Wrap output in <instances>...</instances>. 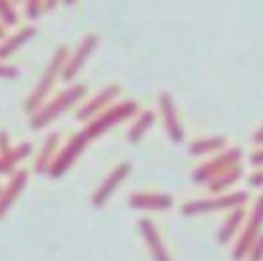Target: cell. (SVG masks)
Returning <instances> with one entry per match:
<instances>
[{
  "label": "cell",
  "instance_id": "obj_12",
  "mask_svg": "<svg viewBox=\"0 0 263 261\" xmlns=\"http://www.w3.org/2000/svg\"><path fill=\"white\" fill-rule=\"evenodd\" d=\"M139 229H141V234H143L144 241H146L148 250H150V256L154 257V261H172L168 249H166L164 241H162V238H161V232L157 231L154 221H152L150 218H141Z\"/></svg>",
  "mask_w": 263,
  "mask_h": 261
},
{
  "label": "cell",
  "instance_id": "obj_2",
  "mask_svg": "<svg viewBox=\"0 0 263 261\" xmlns=\"http://www.w3.org/2000/svg\"><path fill=\"white\" fill-rule=\"evenodd\" d=\"M67 58H69V51H67V47H60L58 51L54 52V56H52L51 63H49L47 69H45L42 80L38 81V85L34 87V90L31 92V96L27 98L26 106H24L27 114L33 116L38 108H42L45 98H47L49 92H51L52 87H54L56 80L62 76V70H63V65H65Z\"/></svg>",
  "mask_w": 263,
  "mask_h": 261
},
{
  "label": "cell",
  "instance_id": "obj_7",
  "mask_svg": "<svg viewBox=\"0 0 263 261\" xmlns=\"http://www.w3.org/2000/svg\"><path fill=\"white\" fill-rule=\"evenodd\" d=\"M88 142H90V139L83 134V130H81L80 134L74 135V137H70L69 141H67V144L62 148V152H60L58 155H56V159L52 160L47 173L51 175L52 178L62 177V175L72 166L74 160L83 153V150L87 148Z\"/></svg>",
  "mask_w": 263,
  "mask_h": 261
},
{
  "label": "cell",
  "instance_id": "obj_16",
  "mask_svg": "<svg viewBox=\"0 0 263 261\" xmlns=\"http://www.w3.org/2000/svg\"><path fill=\"white\" fill-rule=\"evenodd\" d=\"M31 152H33V144H31V142H22L20 146L11 148L8 153L0 155V175L11 173V171L15 170L16 164H18L20 160L26 159Z\"/></svg>",
  "mask_w": 263,
  "mask_h": 261
},
{
  "label": "cell",
  "instance_id": "obj_19",
  "mask_svg": "<svg viewBox=\"0 0 263 261\" xmlns=\"http://www.w3.org/2000/svg\"><path fill=\"white\" fill-rule=\"evenodd\" d=\"M154 123H155V114L154 112H150V110L141 112L139 116L136 117L134 124L130 126V130H128V141L130 142L141 141V139L144 137V134L148 132V128H150Z\"/></svg>",
  "mask_w": 263,
  "mask_h": 261
},
{
  "label": "cell",
  "instance_id": "obj_9",
  "mask_svg": "<svg viewBox=\"0 0 263 261\" xmlns=\"http://www.w3.org/2000/svg\"><path fill=\"white\" fill-rule=\"evenodd\" d=\"M98 44H99L98 34H88V36L83 38V42L80 44L78 51L74 52L70 58H67L65 65H63V70H62V80L63 81H70L81 69H83V65L87 63L88 56L96 51Z\"/></svg>",
  "mask_w": 263,
  "mask_h": 261
},
{
  "label": "cell",
  "instance_id": "obj_15",
  "mask_svg": "<svg viewBox=\"0 0 263 261\" xmlns=\"http://www.w3.org/2000/svg\"><path fill=\"white\" fill-rule=\"evenodd\" d=\"M245 214H247L245 213V207H236V209H233L227 214V218L223 220L222 227H220V231H218L220 243H229L231 239L236 236V232L240 231L245 223Z\"/></svg>",
  "mask_w": 263,
  "mask_h": 261
},
{
  "label": "cell",
  "instance_id": "obj_26",
  "mask_svg": "<svg viewBox=\"0 0 263 261\" xmlns=\"http://www.w3.org/2000/svg\"><path fill=\"white\" fill-rule=\"evenodd\" d=\"M9 150H11V146H9V137L6 132H0V155H4V153H8Z\"/></svg>",
  "mask_w": 263,
  "mask_h": 261
},
{
  "label": "cell",
  "instance_id": "obj_23",
  "mask_svg": "<svg viewBox=\"0 0 263 261\" xmlns=\"http://www.w3.org/2000/svg\"><path fill=\"white\" fill-rule=\"evenodd\" d=\"M56 6V2H38V0H31V2H26V15L29 16L31 20L38 18L45 9H52Z\"/></svg>",
  "mask_w": 263,
  "mask_h": 261
},
{
  "label": "cell",
  "instance_id": "obj_22",
  "mask_svg": "<svg viewBox=\"0 0 263 261\" xmlns=\"http://www.w3.org/2000/svg\"><path fill=\"white\" fill-rule=\"evenodd\" d=\"M0 24L4 27H13L18 24V15H16L11 2L0 0Z\"/></svg>",
  "mask_w": 263,
  "mask_h": 261
},
{
  "label": "cell",
  "instance_id": "obj_28",
  "mask_svg": "<svg viewBox=\"0 0 263 261\" xmlns=\"http://www.w3.org/2000/svg\"><path fill=\"white\" fill-rule=\"evenodd\" d=\"M251 164H254V166H263V148H259L258 152L252 153Z\"/></svg>",
  "mask_w": 263,
  "mask_h": 261
},
{
  "label": "cell",
  "instance_id": "obj_6",
  "mask_svg": "<svg viewBox=\"0 0 263 261\" xmlns=\"http://www.w3.org/2000/svg\"><path fill=\"white\" fill-rule=\"evenodd\" d=\"M240 159H241L240 148L226 150L220 157L213 159L211 162H208V164H202L198 170H195L191 178H193V182H197V184H209L211 180L218 178L220 175L227 173V171L233 170L234 166H238Z\"/></svg>",
  "mask_w": 263,
  "mask_h": 261
},
{
  "label": "cell",
  "instance_id": "obj_5",
  "mask_svg": "<svg viewBox=\"0 0 263 261\" xmlns=\"http://www.w3.org/2000/svg\"><path fill=\"white\" fill-rule=\"evenodd\" d=\"M249 200V195L243 191L236 193H227V195H220L215 198H205V200H195V202H187L182 206V214L191 216V214H200V213H215V211L222 209H236V207H243Z\"/></svg>",
  "mask_w": 263,
  "mask_h": 261
},
{
  "label": "cell",
  "instance_id": "obj_11",
  "mask_svg": "<svg viewBox=\"0 0 263 261\" xmlns=\"http://www.w3.org/2000/svg\"><path fill=\"white\" fill-rule=\"evenodd\" d=\"M119 94H121V87H117V85H108V87H105L94 99H90L87 105H83L78 110V119L80 121L96 119L99 114L105 112L106 105H110Z\"/></svg>",
  "mask_w": 263,
  "mask_h": 261
},
{
  "label": "cell",
  "instance_id": "obj_13",
  "mask_svg": "<svg viewBox=\"0 0 263 261\" xmlns=\"http://www.w3.org/2000/svg\"><path fill=\"white\" fill-rule=\"evenodd\" d=\"M130 207L144 211H168L173 207V196L164 193H136L128 198Z\"/></svg>",
  "mask_w": 263,
  "mask_h": 261
},
{
  "label": "cell",
  "instance_id": "obj_17",
  "mask_svg": "<svg viewBox=\"0 0 263 261\" xmlns=\"http://www.w3.org/2000/svg\"><path fill=\"white\" fill-rule=\"evenodd\" d=\"M58 146H60L58 134H51L47 139H45V144H44V148H42L40 155H38L36 164H34L36 173H47L52 160L56 159V150H58Z\"/></svg>",
  "mask_w": 263,
  "mask_h": 261
},
{
  "label": "cell",
  "instance_id": "obj_3",
  "mask_svg": "<svg viewBox=\"0 0 263 261\" xmlns=\"http://www.w3.org/2000/svg\"><path fill=\"white\" fill-rule=\"evenodd\" d=\"M139 112V103L137 101H123L119 105L112 106V108L105 110L103 114H99L96 119H92L87 126L83 128V134L87 135L88 139H98L105 134L108 128L116 126L117 123L124 119H130L136 114Z\"/></svg>",
  "mask_w": 263,
  "mask_h": 261
},
{
  "label": "cell",
  "instance_id": "obj_1",
  "mask_svg": "<svg viewBox=\"0 0 263 261\" xmlns=\"http://www.w3.org/2000/svg\"><path fill=\"white\" fill-rule=\"evenodd\" d=\"M85 94H87V87H85V85H74V87H70V88H65V90L60 92L58 96H54L51 101L44 103V106L38 108L36 112L31 116V121H29L31 128H33V130H42V128H45L58 116L67 112L72 105L81 101V99L85 98Z\"/></svg>",
  "mask_w": 263,
  "mask_h": 261
},
{
  "label": "cell",
  "instance_id": "obj_21",
  "mask_svg": "<svg viewBox=\"0 0 263 261\" xmlns=\"http://www.w3.org/2000/svg\"><path fill=\"white\" fill-rule=\"evenodd\" d=\"M240 177H241V166L238 164V166H234L233 170H229L227 173L220 175L218 178L209 182V189H211L213 193H222V191H226V189H229L233 184H236V182L240 180Z\"/></svg>",
  "mask_w": 263,
  "mask_h": 261
},
{
  "label": "cell",
  "instance_id": "obj_27",
  "mask_svg": "<svg viewBox=\"0 0 263 261\" xmlns=\"http://www.w3.org/2000/svg\"><path fill=\"white\" fill-rule=\"evenodd\" d=\"M249 185H254V188H261L263 185V170L256 171L254 175L249 177Z\"/></svg>",
  "mask_w": 263,
  "mask_h": 261
},
{
  "label": "cell",
  "instance_id": "obj_31",
  "mask_svg": "<svg viewBox=\"0 0 263 261\" xmlns=\"http://www.w3.org/2000/svg\"><path fill=\"white\" fill-rule=\"evenodd\" d=\"M0 193H2V188H0Z\"/></svg>",
  "mask_w": 263,
  "mask_h": 261
},
{
  "label": "cell",
  "instance_id": "obj_25",
  "mask_svg": "<svg viewBox=\"0 0 263 261\" xmlns=\"http://www.w3.org/2000/svg\"><path fill=\"white\" fill-rule=\"evenodd\" d=\"M16 76H18V69L6 65V63H0V78L2 80H15Z\"/></svg>",
  "mask_w": 263,
  "mask_h": 261
},
{
  "label": "cell",
  "instance_id": "obj_24",
  "mask_svg": "<svg viewBox=\"0 0 263 261\" xmlns=\"http://www.w3.org/2000/svg\"><path fill=\"white\" fill-rule=\"evenodd\" d=\"M247 257H249L247 261H263V234L252 243Z\"/></svg>",
  "mask_w": 263,
  "mask_h": 261
},
{
  "label": "cell",
  "instance_id": "obj_14",
  "mask_svg": "<svg viewBox=\"0 0 263 261\" xmlns=\"http://www.w3.org/2000/svg\"><path fill=\"white\" fill-rule=\"evenodd\" d=\"M27 177H29L27 171H16L11 177V180L8 182V185L2 189V193H0V218L8 213L9 207L15 203V200L24 191V188L27 185Z\"/></svg>",
  "mask_w": 263,
  "mask_h": 261
},
{
  "label": "cell",
  "instance_id": "obj_8",
  "mask_svg": "<svg viewBox=\"0 0 263 261\" xmlns=\"http://www.w3.org/2000/svg\"><path fill=\"white\" fill-rule=\"evenodd\" d=\"M130 171H132V164L130 162L117 164V166L108 173V177L101 182V185L98 188V191L92 195V206H94L96 209H101V207L105 206L110 198H112V195L117 191L119 184H123V180L128 177V173H130Z\"/></svg>",
  "mask_w": 263,
  "mask_h": 261
},
{
  "label": "cell",
  "instance_id": "obj_30",
  "mask_svg": "<svg viewBox=\"0 0 263 261\" xmlns=\"http://www.w3.org/2000/svg\"><path fill=\"white\" fill-rule=\"evenodd\" d=\"M4 38H6V27L0 24V40H4Z\"/></svg>",
  "mask_w": 263,
  "mask_h": 261
},
{
  "label": "cell",
  "instance_id": "obj_10",
  "mask_svg": "<svg viewBox=\"0 0 263 261\" xmlns=\"http://www.w3.org/2000/svg\"><path fill=\"white\" fill-rule=\"evenodd\" d=\"M159 108H161V116H162V124H164L166 132H168V137L173 142H182L184 141V130L180 126L179 121V114L175 108V101H173L172 94L170 92H161L159 96Z\"/></svg>",
  "mask_w": 263,
  "mask_h": 261
},
{
  "label": "cell",
  "instance_id": "obj_29",
  "mask_svg": "<svg viewBox=\"0 0 263 261\" xmlns=\"http://www.w3.org/2000/svg\"><path fill=\"white\" fill-rule=\"evenodd\" d=\"M252 141L256 142V144H259V146H263V124L258 128V130L254 132V135H252Z\"/></svg>",
  "mask_w": 263,
  "mask_h": 261
},
{
  "label": "cell",
  "instance_id": "obj_18",
  "mask_svg": "<svg viewBox=\"0 0 263 261\" xmlns=\"http://www.w3.org/2000/svg\"><path fill=\"white\" fill-rule=\"evenodd\" d=\"M34 34H36V27L29 26V27H24V29H20L18 33H15L11 38H8L4 44L0 45V60L9 58V56H11L13 52L18 51V49L22 47L27 40H31Z\"/></svg>",
  "mask_w": 263,
  "mask_h": 261
},
{
  "label": "cell",
  "instance_id": "obj_20",
  "mask_svg": "<svg viewBox=\"0 0 263 261\" xmlns=\"http://www.w3.org/2000/svg\"><path fill=\"white\" fill-rule=\"evenodd\" d=\"M227 144L226 137H209V139H202V141H195L190 146V153L191 155H205V153H213L223 150Z\"/></svg>",
  "mask_w": 263,
  "mask_h": 261
},
{
  "label": "cell",
  "instance_id": "obj_4",
  "mask_svg": "<svg viewBox=\"0 0 263 261\" xmlns=\"http://www.w3.org/2000/svg\"><path fill=\"white\" fill-rule=\"evenodd\" d=\"M261 229H263V193L256 198L251 214H249L243 227H241V234L238 236V241L234 245L233 254H231L233 259L243 261L249 256V250H251L252 243L263 234Z\"/></svg>",
  "mask_w": 263,
  "mask_h": 261
}]
</instances>
